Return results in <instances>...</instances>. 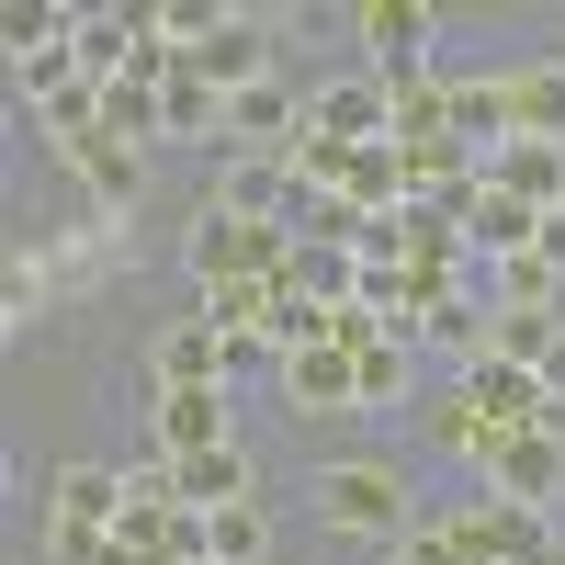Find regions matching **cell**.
<instances>
[{
    "label": "cell",
    "mask_w": 565,
    "mask_h": 565,
    "mask_svg": "<svg viewBox=\"0 0 565 565\" xmlns=\"http://www.w3.org/2000/svg\"><path fill=\"white\" fill-rule=\"evenodd\" d=\"M68 170H79V193H90V215H103V226H125L136 204H148V148H114V136H90Z\"/></svg>",
    "instance_id": "30bf717a"
},
{
    "label": "cell",
    "mask_w": 565,
    "mask_h": 565,
    "mask_svg": "<svg viewBox=\"0 0 565 565\" xmlns=\"http://www.w3.org/2000/svg\"><path fill=\"white\" fill-rule=\"evenodd\" d=\"M543 396H554V418H565V340H554V362H543Z\"/></svg>",
    "instance_id": "d4e9b609"
},
{
    "label": "cell",
    "mask_w": 565,
    "mask_h": 565,
    "mask_svg": "<svg viewBox=\"0 0 565 565\" xmlns=\"http://www.w3.org/2000/svg\"><path fill=\"white\" fill-rule=\"evenodd\" d=\"M351 362H362V407H396V396H407L418 340H373V351H351Z\"/></svg>",
    "instance_id": "44dd1931"
},
{
    "label": "cell",
    "mask_w": 565,
    "mask_h": 565,
    "mask_svg": "<svg viewBox=\"0 0 565 565\" xmlns=\"http://www.w3.org/2000/svg\"><path fill=\"white\" fill-rule=\"evenodd\" d=\"M181 68H193L204 90H260V79H271V12H226Z\"/></svg>",
    "instance_id": "52a82bcc"
},
{
    "label": "cell",
    "mask_w": 565,
    "mask_h": 565,
    "mask_svg": "<svg viewBox=\"0 0 565 565\" xmlns=\"http://www.w3.org/2000/svg\"><path fill=\"white\" fill-rule=\"evenodd\" d=\"M418 351H441V362L476 373V362L498 351V306H487V295H441L430 317H418Z\"/></svg>",
    "instance_id": "7c38bea8"
},
{
    "label": "cell",
    "mask_w": 565,
    "mask_h": 565,
    "mask_svg": "<svg viewBox=\"0 0 565 565\" xmlns=\"http://www.w3.org/2000/svg\"><path fill=\"white\" fill-rule=\"evenodd\" d=\"M351 34L373 45V79H385V90H418V79H441L430 68V0H362V12H351Z\"/></svg>",
    "instance_id": "7a4b0ae2"
},
{
    "label": "cell",
    "mask_w": 565,
    "mask_h": 565,
    "mask_svg": "<svg viewBox=\"0 0 565 565\" xmlns=\"http://www.w3.org/2000/svg\"><path fill=\"white\" fill-rule=\"evenodd\" d=\"M476 476L498 509H565V430H509Z\"/></svg>",
    "instance_id": "277c9868"
},
{
    "label": "cell",
    "mask_w": 565,
    "mask_h": 565,
    "mask_svg": "<svg viewBox=\"0 0 565 565\" xmlns=\"http://www.w3.org/2000/svg\"><path fill=\"white\" fill-rule=\"evenodd\" d=\"M159 114H170V136H226V90H204L193 68H181V79L159 90Z\"/></svg>",
    "instance_id": "ffe728a7"
},
{
    "label": "cell",
    "mask_w": 565,
    "mask_h": 565,
    "mask_svg": "<svg viewBox=\"0 0 565 565\" xmlns=\"http://www.w3.org/2000/svg\"><path fill=\"white\" fill-rule=\"evenodd\" d=\"M543 260H554V271H565V204H554V215H543Z\"/></svg>",
    "instance_id": "cb8c5ba5"
},
{
    "label": "cell",
    "mask_w": 565,
    "mask_h": 565,
    "mask_svg": "<svg viewBox=\"0 0 565 565\" xmlns=\"http://www.w3.org/2000/svg\"><path fill=\"white\" fill-rule=\"evenodd\" d=\"M204 554H215V565H271V509H260V498L215 509V521H204Z\"/></svg>",
    "instance_id": "ac0fdd59"
},
{
    "label": "cell",
    "mask_w": 565,
    "mask_h": 565,
    "mask_svg": "<svg viewBox=\"0 0 565 565\" xmlns=\"http://www.w3.org/2000/svg\"><path fill=\"white\" fill-rule=\"evenodd\" d=\"M487 181L509 204H532V215H554L565 204V148H543V136H509V148L487 159Z\"/></svg>",
    "instance_id": "4fadbf2b"
},
{
    "label": "cell",
    "mask_w": 565,
    "mask_h": 565,
    "mask_svg": "<svg viewBox=\"0 0 565 565\" xmlns=\"http://www.w3.org/2000/svg\"><path fill=\"white\" fill-rule=\"evenodd\" d=\"M430 441H441L452 463H487V430H476V407H463V385H452V396L430 407Z\"/></svg>",
    "instance_id": "603a6c76"
},
{
    "label": "cell",
    "mask_w": 565,
    "mask_h": 565,
    "mask_svg": "<svg viewBox=\"0 0 565 565\" xmlns=\"http://www.w3.org/2000/svg\"><path fill=\"white\" fill-rule=\"evenodd\" d=\"M282 407H306V418H362V362L340 340H317L282 362Z\"/></svg>",
    "instance_id": "9c48e42d"
},
{
    "label": "cell",
    "mask_w": 565,
    "mask_h": 565,
    "mask_svg": "<svg viewBox=\"0 0 565 565\" xmlns=\"http://www.w3.org/2000/svg\"><path fill=\"white\" fill-rule=\"evenodd\" d=\"M148 407H159V452L181 463V452H226V385H193V396H159L148 385Z\"/></svg>",
    "instance_id": "5bb4252c"
},
{
    "label": "cell",
    "mask_w": 565,
    "mask_h": 565,
    "mask_svg": "<svg viewBox=\"0 0 565 565\" xmlns=\"http://www.w3.org/2000/svg\"><path fill=\"white\" fill-rule=\"evenodd\" d=\"M148 385L159 396H193V385H238V362H226V328L215 317H181L148 340Z\"/></svg>",
    "instance_id": "8992f818"
},
{
    "label": "cell",
    "mask_w": 565,
    "mask_h": 565,
    "mask_svg": "<svg viewBox=\"0 0 565 565\" xmlns=\"http://www.w3.org/2000/svg\"><path fill=\"white\" fill-rule=\"evenodd\" d=\"M215 204H226V215H249V226H282V215L306 204V181H295V159H238V148H226Z\"/></svg>",
    "instance_id": "8fae6325"
},
{
    "label": "cell",
    "mask_w": 565,
    "mask_h": 565,
    "mask_svg": "<svg viewBox=\"0 0 565 565\" xmlns=\"http://www.w3.org/2000/svg\"><path fill=\"white\" fill-rule=\"evenodd\" d=\"M317 521L328 532H362V543H396L418 509H407V463H317Z\"/></svg>",
    "instance_id": "6da1fadb"
},
{
    "label": "cell",
    "mask_w": 565,
    "mask_h": 565,
    "mask_svg": "<svg viewBox=\"0 0 565 565\" xmlns=\"http://www.w3.org/2000/svg\"><path fill=\"white\" fill-rule=\"evenodd\" d=\"M487 306H498V317H554V306H565V271H554L543 249H521V260L487 271Z\"/></svg>",
    "instance_id": "2e32d148"
},
{
    "label": "cell",
    "mask_w": 565,
    "mask_h": 565,
    "mask_svg": "<svg viewBox=\"0 0 565 565\" xmlns=\"http://www.w3.org/2000/svg\"><path fill=\"white\" fill-rule=\"evenodd\" d=\"M509 136H543V148H565V57L509 68Z\"/></svg>",
    "instance_id": "9a60e30c"
},
{
    "label": "cell",
    "mask_w": 565,
    "mask_h": 565,
    "mask_svg": "<svg viewBox=\"0 0 565 565\" xmlns=\"http://www.w3.org/2000/svg\"><path fill=\"white\" fill-rule=\"evenodd\" d=\"M45 532H125V463H57L45 476Z\"/></svg>",
    "instance_id": "ba28073f"
},
{
    "label": "cell",
    "mask_w": 565,
    "mask_h": 565,
    "mask_svg": "<svg viewBox=\"0 0 565 565\" xmlns=\"http://www.w3.org/2000/svg\"><path fill=\"white\" fill-rule=\"evenodd\" d=\"M103 136H114V148H148V136H170L159 90H148V79H114V90H103Z\"/></svg>",
    "instance_id": "d6986e66"
},
{
    "label": "cell",
    "mask_w": 565,
    "mask_h": 565,
    "mask_svg": "<svg viewBox=\"0 0 565 565\" xmlns=\"http://www.w3.org/2000/svg\"><path fill=\"white\" fill-rule=\"evenodd\" d=\"M170 476H181V509H204V521H215V509L249 498V452H238V441H226V452H181Z\"/></svg>",
    "instance_id": "e0dca14e"
},
{
    "label": "cell",
    "mask_w": 565,
    "mask_h": 565,
    "mask_svg": "<svg viewBox=\"0 0 565 565\" xmlns=\"http://www.w3.org/2000/svg\"><path fill=\"white\" fill-rule=\"evenodd\" d=\"M554 521H565V509H554Z\"/></svg>",
    "instance_id": "484cf974"
},
{
    "label": "cell",
    "mask_w": 565,
    "mask_h": 565,
    "mask_svg": "<svg viewBox=\"0 0 565 565\" xmlns=\"http://www.w3.org/2000/svg\"><path fill=\"white\" fill-rule=\"evenodd\" d=\"M34 249V238H23ZM45 295H90V282H114L125 271V226H103V215H79V226H45Z\"/></svg>",
    "instance_id": "5b68a950"
},
{
    "label": "cell",
    "mask_w": 565,
    "mask_h": 565,
    "mask_svg": "<svg viewBox=\"0 0 565 565\" xmlns=\"http://www.w3.org/2000/svg\"><path fill=\"white\" fill-rule=\"evenodd\" d=\"M271 306H282V282H215V295H204L215 328H271Z\"/></svg>",
    "instance_id": "7402d4cb"
},
{
    "label": "cell",
    "mask_w": 565,
    "mask_h": 565,
    "mask_svg": "<svg viewBox=\"0 0 565 565\" xmlns=\"http://www.w3.org/2000/svg\"><path fill=\"white\" fill-rule=\"evenodd\" d=\"M306 136H328V148H396V90L385 79H317L306 90Z\"/></svg>",
    "instance_id": "3957f363"
}]
</instances>
